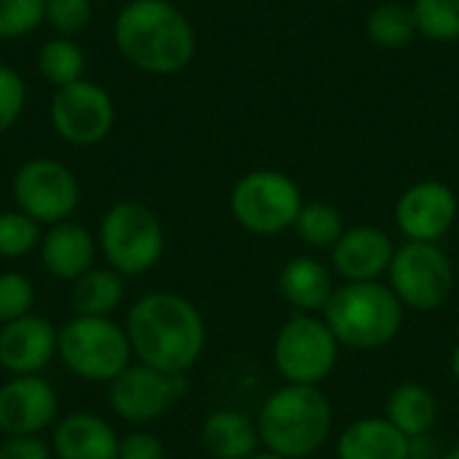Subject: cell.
<instances>
[{
  "label": "cell",
  "instance_id": "cell-1",
  "mask_svg": "<svg viewBox=\"0 0 459 459\" xmlns=\"http://www.w3.org/2000/svg\"><path fill=\"white\" fill-rule=\"evenodd\" d=\"M126 336L140 363L164 374H186L202 358L204 320L183 296L148 293L129 309Z\"/></svg>",
  "mask_w": 459,
  "mask_h": 459
},
{
  "label": "cell",
  "instance_id": "cell-2",
  "mask_svg": "<svg viewBox=\"0 0 459 459\" xmlns=\"http://www.w3.org/2000/svg\"><path fill=\"white\" fill-rule=\"evenodd\" d=\"M121 56L151 75L183 70L196 51L194 27L169 0H129L113 27Z\"/></svg>",
  "mask_w": 459,
  "mask_h": 459
},
{
  "label": "cell",
  "instance_id": "cell-3",
  "mask_svg": "<svg viewBox=\"0 0 459 459\" xmlns=\"http://www.w3.org/2000/svg\"><path fill=\"white\" fill-rule=\"evenodd\" d=\"M255 428L266 452L307 459L331 438L333 406L315 385H282L261 406Z\"/></svg>",
  "mask_w": 459,
  "mask_h": 459
},
{
  "label": "cell",
  "instance_id": "cell-4",
  "mask_svg": "<svg viewBox=\"0 0 459 459\" xmlns=\"http://www.w3.org/2000/svg\"><path fill=\"white\" fill-rule=\"evenodd\" d=\"M323 320L342 347L368 352L387 347L403 323V304L390 285L344 282L333 290Z\"/></svg>",
  "mask_w": 459,
  "mask_h": 459
},
{
  "label": "cell",
  "instance_id": "cell-5",
  "mask_svg": "<svg viewBox=\"0 0 459 459\" xmlns=\"http://www.w3.org/2000/svg\"><path fill=\"white\" fill-rule=\"evenodd\" d=\"M100 250L121 277L145 274L164 253V226L145 204L118 202L100 223Z\"/></svg>",
  "mask_w": 459,
  "mask_h": 459
},
{
  "label": "cell",
  "instance_id": "cell-6",
  "mask_svg": "<svg viewBox=\"0 0 459 459\" xmlns=\"http://www.w3.org/2000/svg\"><path fill=\"white\" fill-rule=\"evenodd\" d=\"M56 355L81 379L113 382L129 368L132 344L126 328L110 317H73L59 331Z\"/></svg>",
  "mask_w": 459,
  "mask_h": 459
},
{
  "label": "cell",
  "instance_id": "cell-7",
  "mask_svg": "<svg viewBox=\"0 0 459 459\" xmlns=\"http://www.w3.org/2000/svg\"><path fill=\"white\" fill-rule=\"evenodd\" d=\"M304 207L301 191L293 178L277 169H253L237 180L231 191L234 221L261 237H274L293 229Z\"/></svg>",
  "mask_w": 459,
  "mask_h": 459
},
{
  "label": "cell",
  "instance_id": "cell-8",
  "mask_svg": "<svg viewBox=\"0 0 459 459\" xmlns=\"http://www.w3.org/2000/svg\"><path fill=\"white\" fill-rule=\"evenodd\" d=\"M339 342L315 315H293L274 336V366L285 385H315L325 382L339 360Z\"/></svg>",
  "mask_w": 459,
  "mask_h": 459
},
{
  "label": "cell",
  "instance_id": "cell-9",
  "mask_svg": "<svg viewBox=\"0 0 459 459\" xmlns=\"http://www.w3.org/2000/svg\"><path fill=\"white\" fill-rule=\"evenodd\" d=\"M387 277L403 309L414 312L438 309L455 290V266L438 242H406L395 247Z\"/></svg>",
  "mask_w": 459,
  "mask_h": 459
},
{
  "label": "cell",
  "instance_id": "cell-10",
  "mask_svg": "<svg viewBox=\"0 0 459 459\" xmlns=\"http://www.w3.org/2000/svg\"><path fill=\"white\" fill-rule=\"evenodd\" d=\"M75 175L54 159H32L13 175V199L24 215L38 223H62L78 207Z\"/></svg>",
  "mask_w": 459,
  "mask_h": 459
},
{
  "label": "cell",
  "instance_id": "cell-11",
  "mask_svg": "<svg viewBox=\"0 0 459 459\" xmlns=\"http://www.w3.org/2000/svg\"><path fill=\"white\" fill-rule=\"evenodd\" d=\"M113 121L116 108L110 94L86 78L59 86L51 100V126L70 145H97L108 137Z\"/></svg>",
  "mask_w": 459,
  "mask_h": 459
},
{
  "label": "cell",
  "instance_id": "cell-12",
  "mask_svg": "<svg viewBox=\"0 0 459 459\" xmlns=\"http://www.w3.org/2000/svg\"><path fill=\"white\" fill-rule=\"evenodd\" d=\"M186 395L183 374H164L145 363L129 366L110 382V409L134 425L164 417Z\"/></svg>",
  "mask_w": 459,
  "mask_h": 459
},
{
  "label": "cell",
  "instance_id": "cell-13",
  "mask_svg": "<svg viewBox=\"0 0 459 459\" xmlns=\"http://www.w3.org/2000/svg\"><path fill=\"white\" fill-rule=\"evenodd\" d=\"M459 212L457 194L441 180H422L403 191L395 204V223L406 242H438L449 234Z\"/></svg>",
  "mask_w": 459,
  "mask_h": 459
},
{
  "label": "cell",
  "instance_id": "cell-14",
  "mask_svg": "<svg viewBox=\"0 0 459 459\" xmlns=\"http://www.w3.org/2000/svg\"><path fill=\"white\" fill-rule=\"evenodd\" d=\"M56 411V393L43 377H13L0 387V433L8 438L38 436L54 422Z\"/></svg>",
  "mask_w": 459,
  "mask_h": 459
},
{
  "label": "cell",
  "instance_id": "cell-15",
  "mask_svg": "<svg viewBox=\"0 0 459 459\" xmlns=\"http://www.w3.org/2000/svg\"><path fill=\"white\" fill-rule=\"evenodd\" d=\"M395 255V242L377 226L344 229L339 242L331 247V264L344 282H377L387 274Z\"/></svg>",
  "mask_w": 459,
  "mask_h": 459
},
{
  "label": "cell",
  "instance_id": "cell-16",
  "mask_svg": "<svg viewBox=\"0 0 459 459\" xmlns=\"http://www.w3.org/2000/svg\"><path fill=\"white\" fill-rule=\"evenodd\" d=\"M59 331L38 315H24L0 328V366L16 377L38 374L56 355Z\"/></svg>",
  "mask_w": 459,
  "mask_h": 459
},
{
  "label": "cell",
  "instance_id": "cell-17",
  "mask_svg": "<svg viewBox=\"0 0 459 459\" xmlns=\"http://www.w3.org/2000/svg\"><path fill=\"white\" fill-rule=\"evenodd\" d=\"M118 444L116 430L89 411L65 417L51 438V449L59 459H118Z\"/></svg>",
  "mask_w": 459,
  "mask_h": 459
},
{
  "label": "cell",
  "instance_id": "cell-18",
  "mask_svg": "<svg viewBox=\"0 0 459 459\" xmlns=\"http://www.w3.org/2000/svg\"><path fill=\"white\" fill-rule=\"evenodd\" d=\"M277 290L299 315H315L328 307L336 285L323 261L312 255H296L280 269Z\"/></svg>",
  "mask_w": 459,
  "mask_h": 459
},
{
  "label": "cell",
  "instance_id": "cell-19",
  "mask_svg": "<svg viewBox=\"0 0 459 459\" xmlns=\"http://www.w3.org/2000/svg\"><path fill=\"white\" fill-rule=\"evenodd\" d=\"M94 253H97V245H94L91 234L83 226L70 223V221L54 223L40 239L43 266L56 280L75 282L81 274H86L91 269Z\"/></svg>",
  "mask_w": 459,
  "mask_h": 459
},
{
  "label": "cell",
  "instance_id": "cell-20",
  "mask_svg": "<svg viewBox=\"0 0 459 459\" xmlns=\"http://www.w3.org/2000/svg\"><path fill=\"white\" fill-rule=\"evenodd\" d=\"M411 438H406L385 417H363L344 428L336 441V459H409Z\"/></svg>",
  "mask_w": 459,
  "mask_h": 459
},
{
  "label": "cell",
  "instance_id": "cell-21",
  "mask_svg": "<svg viewBox=\"0 0 459 459\" xmlns=\"http://www.w3.org/2000/svg\"><path fill=\"white\" fill-rule=\"evenodd\" d=\"M202 444L215 459H247L255 455L261 436L255 422L242 411L218 409L202 425Z\"/></svg>",
  "mask_w": 459,
  "mask_h": 459
},
{
  "label": "cell",
  "instance_id": "cell-22",
  "mask_svg": "<svg viewBox=\"0 0 459 459\" xmlns=\"http://www.w3.org/2000/svg\"><path fill=\"white\" fill-rule=\"evenodd\" d=\"M385 420L395 425L406 438H428L438 422V401L436 395L417 382L398 385L385 403Z\"/></svg>",
  "mask_w": 459,
  "mask_h": 459
},
{
  "label": "cell",
  "instance_id": "cell-23",
  "mask_svg": "<svg viewBox=\"0 0 459 459\" xmlns=\"http://www.w3.org/2000/svg\"><path fill=\"white\" fill-rule=\"evenodd\" d=\"M70 301L81 317H110L124 301V280L113 269H89L73 282Z\"/></svg>",
  "mask_w": 459,
  "mask_h": 459
},
{
  "label": "cell",
  "instance_id": "cell-24",
  "mask_svg": "<svg viewBox=\"0 0 459 459\" xmlns=\"http://www.w3.org/2000/svg\"><path fill=\"white\" fill-rule=\"evenodd\" d=\"M366 32H368V40L379 48H403L420 32L414 8L403 3H393V0L379 3L366 19Z\"/></svg>",
  "mask_w": 459,
  "mask_h": 459
},
{
  "label": "cell",
  "instance_id": "cell-25",
  "mask_svg": "<svg viewBox=\"0 0 459 459\" xmlns=\"http://www.w3.org/2000/svg\"><path fill=\"white\" fill-rule=\"evenodd\" d=\"M296 237L312 250H331L344 234L342 212L328 202H307L293 223Z\"/></svg>",
  "mask_w": 459,
  "mask_h": 459
},
{
  "label": "cell",
  "instance_id": "cell-26",
  "mask_svg": "<svg viewBox=\"0 0 459 459\" xmlns=\"http://www.w3.org/2000/svg\"><path fill=\"white\" fill-rule=\"evenodd\" d=\"M83 67H86L83 48L75 40L65 38V35L43 43V48L38 54V73L48 83H54L56 89L81 81L83 78Z\"/></svg>",
  "mask_w": 459,
  "mask_h": 459
},
{
  "label": "cell",
  "instance_id": "cell-27",
  "mask_svg": "<svg viewBox=\"0 0 459 459\" xmlns=\"http://www.w3.org/2000/svg\"><path fill=\"white\" fill-rule=\"evenodd\" d=\"M420 35L436 43L459 40V0H414Z\"/></svg>",
  "mask_w": 459,
  "mask_h": 459
},
{
  "label": "cell",
  "instance_id": "cell-28",
  "mask_svg": "<svg viewBox=\"0 0 459 459\" xmlns=\"http://www.w3.org/2000/svg\"><path fill=\"white\" fill-rule=\"evenodd\" d=\"M40 245V223L22 210L0 212V255L22 258Z\"/></svg>",
  "mask_w": 459,
  "mask_h": 459
},
{
  "label": "cell",
  "instance_id": "cell-29",
  "mask_svg": "<svg viewBox=\"0 0 459 459\" xmlns=\"http://www.w3.org/2000/svg\"><path fill=\"white\" fill-rule=\"evenodd\" d=\"M46 19V0H0V38L30 35Z\"/></svg>",
  "mask_w": 459,
  "mask_h": 459
},
{
  "label": "cell",
  "instance_id": "cell-30",
  "mask_svg": "<svg viewBox=\"0 0 459 459\" xmlns=\"http://www.w3.org/2000/svg\"><path fill=\"white\" fill-rule=\"evenodd\" d=\"M35 304V285L30 277L19 272L0 274V323H13L24 315H30Z\"/></svg>",
  "mask_w": 459,
  "mask_h": 459
},
{
  "label": "cell",
  "instance_id": "cell-31",
  "mask_svg": "<svg viewBox=\"0 0 459 459\" xmlns=\"http://www.w3.org/2000/svg\"><path fill=\"white\" fill-rule=\"evenodd\" d=\"M24 100H27V86L22 75L13 67L0 65V134L19 121L24 110Z\"/></svg>",
  "mask_w": 459,
  "mask_h": 459
},
{
  "label": "cell",
  "instance_id": "cell-32",
  "mask_svg": "<svg viewBox=\"0 0 459 459\" xmlns=\"http://www.w3.org/2000/svg\"><path fill=\"white\" fill-rule=\"evenodd\" d=\"M46 19L65 38L75 35L91 22V3L89 0H46Z\"/></svg>",
  "mask_w": 459,
  "mask_h": 459
},
{
  "label": "cell",
  "instance_id": "cell-33",
  "mask_svg": "<svg viewBox=\"0 0 459 459\" xmlns=\"http://www.w3.org/2000/svg\"><path fill=\"white\" fill-rule=\"evenodd\" d=\"M118 459H164V444L153 433H129L118 444Z\"/></svg>",
  "mask_w": 459,
  "mask_h": 459
},
{
  "label": "cell",
  "instance_id": "cell-34",
  "mask_svg": "<svg viewBox=\"0 0 459 459\" xmlns=\"http://www.w3.org/2000/svg\"><path fill=\"white\" fill-rule=\"evenodd\" d=\"M51 455L54 449L38 436L8 438L5 444H0V459H51Z\"/></svg>",
  "mask_w": 459,
  "mask_h": 459
},
{
  "label": "cell",
  "instance_id": "cell-35",
  "mask_svg": "<svg viewBox=\"0 0 459 459\" xmlns=\"http://www.w3.org/2000/svg\"><path fill=\"white\" fill-rule=\"evenodd\" d=\"M449 366H452V377H455V382L459 385V342H457V347L452 350V360H449Z\"/></svg>",
  "mask_w": 459,
  "mask_h": 459
},
{
  "label": "cell",
  "instance_id": "cell-36",
  "mask_svg": "<svg viewBox=\"0 0 459 459\" xmlns=\"http://www.w3.org/2000/svg\"><path fill=\"white\" fill-rule=\"evenodd\" d=\"M247 459H288V457H280V455H274V452H255L253 457Z\"/></svg>",
  "mask_w": 459,
  "mask_h": 459
},
{
  "label": "cell",
  "instance_id": "cell-37",
  "mask_svg": "<svg viewBox=\"0 0 459 459\" xmlns=\"http://www.w3.org/2000/svg\"><path fill=\"white\" fill-rule=\"evenodd\" d=\"M441 459H459V446H455L452 452H446V455H444Z\"/></svg>",
  "mask_w": 459,
  "mask_h": 459
}]
</instances>
